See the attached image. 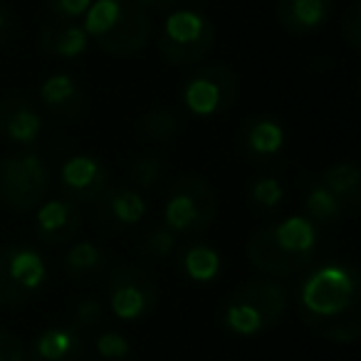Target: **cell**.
Returning a JSON list of instances; mask_svg holds the SVG:
<instances>
[{"mask_svg":"<svg viewBox=\"0 0 361 361\" xmlns=\"http://www.w3.org/2000/svg\"><path fill=\"white\" fill-rule=\"evenodd\" d=\"M297 312L319 339L354 344L361 334V280L349 262H324L297 285Z\"/></svg>","mask_w":361,"mask_h":361,"instance_id":"obj_1","label":"cell"},{"mask_svg":"<svg viewBox=\"0 0 361 361\" xmlns=\"http://www.w3.org/2000/svg\"><path fill=\"white\" fill-rule=\"evenodd\" d=\"M319 228L305 216H287L267 223L247 240V260L272 280L300 275L314 262Z\"/></svg>","mask_w":361,"mask_h":361,"instance_id":"obj_2","label":"cell"},{"mask_svg":"<svg viewBox=\"0 0 361 361\" xmlns=\"http://www.w3.org/2000/svg\"><path fill=\"white\" fill-rule=\"evenodd\" d=\"M85 27L90 42L114 57H131L151 40V13L136 0H92L85 13Z\"/></svg>","mask_w":361,"mask_h":361,"instance_id":"obj_3","label":"cell"},{"mask_svg":"<svg viewBox=\"0 0 361 361\" xmlns=\"http://www.w3.org/2000/svg\"><path fill=\"white\" fill-rule=\"evenodd\" d=\"M287 302L290 297L282 282L272 277L250 280L226 297L221 307V324L226 326V331L243 339L260 336L280 324L287 312Z\"/></svg>","mask_w":361,"mask_h":361,"instance_id":"obj_4","label":"cell"},{"mask_svg":"<svg viewBox=\"0 0 361 361\" xmlns=\"http://www.w3.org/2000/svg\"><path fill=\"white\" fill-rule=\"evenodd\" d=\"M216 42V25L203 11L178 8L171 11L159 32V52L169 65H198Z\"/></svg>","mask_w":361,"mask_h":361,"instance_id":"obj_5","label":"cell"},{"mask_svg":"<svg viewBox=\"0 0 361 361\" xmlns=\"http://www.w3.org/2000/svg\"><path fill=\"white\" fill-rule=\"evenodd\" d=\"M218 216L216 191L201 176H180L164 201V226L176 235H196L213 226Z\"/></svg>","mask_w":361,"mask_h":361,"instance_id":"obj_6","label":"cell"},{"mask_svg":"<svg viewBox=\"0 0 361 361\" xmlns=\"http://www.w3.org/2000/svg\"><path fill=\"white\" fill-rule=\"evenodd\" d=\"M50 191V169L45 159L30 149L0 159V201L11 211H35Z\"/></svg>","mask_w":361,"mask_h":361,"instance_id":"obj_7","label":"cell"},{"mask_svg":"<svg viewBox=\"0 0 361 361\" xmlns=\"http://www.w3.org/2000/svg\"><path fill=\"white\" fill-rule=\"evenodd\" d=\"M47 285V262L32 245H0V307H20Z\"/></svg>","mask_w":361,"mask_h":361,"instance_id":"obj_8","label":"cell"},{"mask_svg":"<svg viewBox=\"0 0 361 361\" xmlns=\"http://www.w3.org/2000/svg\"><path fill=\"white\" fill-rule=\"evenodd\" d=\"M159 287L149 270L136 262H119L106 275V305L121 322H139L156 307Z\"/></svg>","mask_w":361,"mask_h":361,"instance_id":"obj_9","label":"cell"},{"mask_svg":"<svg viewBox=\"0 0 361 361\" xmlns=\"http://www.w3.org/2000/svg\"><path fill=\"white\" fill-rule=\"evenodd\" d=\"M238 99V75L228 65H203L186 77L180 102L193 116L211 119L228 111Z\"/></svg>","mask_w":361,"mask_h":361,"instance_id":"obj_10","label":"cell"},{"mask_svg":"<svg viewBox=\"0 0 361 361\" xmlns=\"http://www.w3.org/2000/svg\"><path fill=\"white\" fill-rule=\"evenodd\" d=\"M109 186V166L92 154H75L60 169V188L67 201L94 203Z\"/></svg>","mask_w":361,"mask_h":361,"instance_id":"obj_11","label":"cell"},{"mask_svg":"<svg viewBox=\"0 0 361 361\" xmlns=\"http://www.w3.org/2000/svg\"><path fill=\"white\" fill-rule=\"evenodd\" d=\"M94 213L102 228L109 231L134 228L146 216L144 193L134 186H106V191L94 201Z\"/></svg>","mask_w":361,"mask_h":361,"instance_id":"obj_12","label":"cell"},{"mask_svg":"<svg viewBox=\"0 0 361 361\" xmlns=\"http://www.w3.org/2000/svg\"><path fill=\"white\" fill-rule=\"evenodd\" d=\"M287 131L277 116L272 114H252L243 121L240 129V151L245 159L255 164H267L277 159L285 149Z\"/></svg>","mask_w":361,"mask_h":361,"instance_id":"obj_13","label":"cell"},{"mask_svg":"<svg viewBox=\"0 0 361 361\" xmlns=\"http://www.w3.org/2000/svg\"><path fill=\"white\" fill-rule=\"evenodd\" d=\"M35 211V238L45 245H65L82 228L80 206L67 198L42 201Z\"/></svg>","mask_w":361,"mask_h":361,"instance_id":"obj_14","label":"cell"},{"mask_svg":"<svg viewBox=\"0 0 361 361\" xmlns=\"http://www.w3.org/2000/svg\"><path fill=\"white\" fill-rule=\"evenodd\" d=\"M42 134V114L25 97H0V136L16 146H32Z\"/></svg>","mask_w":361,"mask_h":361,"instance_id":"obj_15","label":"cell"},{"mask_svg":"<svg viewBox=\"0 0 361 361\" xmlns=\"http://www.w3.org/2000/svg\"><path fill=\"white\" fill-rule=\"evenodd\" d=\"M85 339L70 326H47L25 349V361H82Z\"/></svg>","mask_w":361,"mask_h":361,"instance_id":"obj_16","label":"cell"},{"mask_svg":"<svg viewBox=\"0 0 361 361\" xmlns=\"http://www.w3.org/2000/svg\"><path fill=\"white\" fill-rule=\"evenodd\" d=\"M37 94H40V104L50 114L62 116V119H77V116H82V111L87 106L85 90L67 72H57V75L47 77L40 85Z\"/></svg>","mask_w":361,"mask_h":361,"instance_id":"obj_17","label":"cell"},{"mask_svg":"<svg viewBox=\"0 0 361 361\" xmlns=\"http://www.w3.org/2000/svg\"><path fill=\"white\" fill-rule=\"evenodd\" d=\"M331 8V0H277V20L292 35H310L329 20Z\"/></svg>","mask_w":361,"mask_h":361,"instance_id":"obj_18","label":"cell"},{"mask_svg":"<svg viewBox=\"0 0 361 361\" xmlns=\"http://www.w3.org/2000/svg\"><path fill=\"white\" fill-rule=\"evenodd\" d=\"M40 45L50 57L77 60L90 50V37L77 20H50L40 30Z\"/></svg>","mask_w":361,"mask_h":361,"instance_id":"obj_19","label":"cell"},{"mask_svg":"<svg viewBox=\"0 0 361 361\" xmlns=\"http://www.w3.org/2000/svg\"><path fill=\"white\" fill-rule=\"evenodd\" d=\"M176 265L193 285H213L223 272V255L208 243H188L176 255Z\"/></svg>","mask_w":361,"mask_h":361,"instance_id":"obj_20","label":"cell"},{"mask_svg":"<svg viewBox=\"0 0 361 361\" xmlns=\"http://www.w3.org/2000/svg\"><path fill=\"white\" fill-rule=\"evenodd\" d=\"M322 186L344 206V213L359 211V198H361V171L354 161H341L324 171L319 180Z\"/></svg>","mask_w":361,"mask_h":361,"instance_id":"obj_21","label":"cell"},{"mask_svg":"<svg viewBox=\"0 0 361 361\" xmlns=\"http://www.w3.org/2000/svg\"><path fill=\"white\" fill-rule=\"evenodd\" d=\"M62 267H65V275L70 280L90 282L106 267V252L92 240L75 243L62 257Z\"/></svg>","mask_w":361,"mask_h":361,"instance_id":"obj_22","label":"cell"},{"mask_svg":"<svg viewBox=\"0 0 361 361\" xmlns=\"http://www.w3.org/2000/svg\"><path fill=\"white\" fill-rule=\"evenodd\" d=\"M341 216H344V206H341L322 183L310 186V191H307V196H305L307 221H312L317 228H326V226H334Z\"/></svg>","mask_w":361,"mask_h":361,"instance_id":"obj_23","label":"cell"},{"mask_svg":"<svg viewBox=\"0 0 361 361\" xmlns=\"http://www.w3.org/2000/svg\"><path fill=\"white\" fill-rule=\"evenodd\" d=\"M247 201L257 213H272L285 201V186L275 176H260L247 188Z\"/></svg>","mask_w":361,"mask_h":361,"instance_id":"obj_24","label":"cell"},{"mask_svg":"<svg viewBox=\"0 0 361 361\" xmlns=\"http://www.w3.org/2000/svg\"><path fill=\"white\" fill-rule=\"evenodd\" d=\"M176 245H178V235L173 231H169L166 226H154L139 238L136 252L141 257H149V260H164L176 250Z\"/></svg>","mask_w":361,"mask_h":361,"instance_id":"obj_25","label":"cell"},{"mask_svg":"<svg viewBox=\"0 0 361 361\" xmlns=\"http://www.w3.org/2000/svg\"><path fill=\"white\" fill-rule=\"evenodd\" d=\"M139 129H141V134L151 141H169L178 134L180 119L169 109H154V111H149V114L141 116Z\"/></svg>","mask_w":361,"mask_h":361,"instance_id":"obj_26","label":"cell"},{"mask_svg":"<svg viewBox=\"0 0 361 361\" xmlns=\"http://www.w3.org/2000/svg\"><path fill=\"white\" fill-rule=\"evenodd\" d=\"M102 314H104V305L97 297H82V300L72 302L67 310V319H70L67 326L75 331L92 329L102 322Z\"/></svg>","mask_w":361,"mask_h":361,"instance_id":"obj_27","label":"cell"},{"mask_svg":"<svg viewBox=\"0 0 361 361\" xmlns=\"http://www.w3.org/2000/svg\"><path fill=\"white\" fill-rule=\"evenodd\" d=\"M161 176H164V161L159 156H136L129 164V180L134 183V188L159 186Z\"/></svg>","mask_w":361,"mask_h":361,"instance_id":"obj_28","label":"cell"},{"mask_svg":"<svg viewBox=\"0 0 361 361\" xmlns=\"http://www.w3.org/2000/svg\"><path fill=\"white\" fill-rule=\"evenodd\" d=\"M94 349L104 361H124L131 354L129 339L119 331H102L94 339Z\"/></svg>","mask_w":361,"mask_h":361,"instance_id":"obj_29","label":"cell"},{"mask_svg":"<svg viewBox=\"0 0 361 361\" xmlns=\"http://www.w3.org/2000/svg\"><path fill=\"white\" fill-rule=\"evenodd\" d=\"M45 6L57 20H80L92 6V0H45Z\"/></svg>","mask_w":361,"mask_h":361,"instance_id":"obj_30","label":"cell"},{"mask_svg":"<svg viewBox=\"0 0 361 361\" xmlns=\"http://www.w3.org/2000/svg\"><path fill=\"white\" fill-rule=\"evenodd\" d=\"M341 35L349 42L354 50L361 47V6L359 3H351L349 11L341 18Z\"/></svg>","mask_w":361,"mask_h":361,"instance_id":"obj_31","label":"cell"},{"mask_svg":"<svg viewBox=\"0 0 361 361\" xmlns=\"http://www.w3.org/2000/svg\"><path fill=\"white\" fill-rule=\"evenodd\" d=\"M0 361H25V346L8 329H0Z\"/></svg>","mask_w":361,"mask_h":361,"instance_id":"obj_32","label":"cell"},{"mask_svg":"<svg viewBox=\"0 0 361 361\" xmlns=\"http://www.w3.org/2000/svg\"><path fill=\"white\" fill-rule=\"evenodd\" d=\"M146 13H171L178 0H136Z\"/></svg>","mask_w":361,"mask_h":361,"instance_id":"obj_33","label":"cell"},{"mask_svg":"<svg viewBox=\"0 0 361 361\" xmlns=\"http://www.w3.org/2000/svg\"><path fill=\"white\" fill-rule=\"evenodd\" d=\"M13 35V18L6 8L0 6V45H6Z\"/></svg>","mask_w":361,"mask_h":361,"instance_id":"obj_34","label":"cell"}]
</instances>
